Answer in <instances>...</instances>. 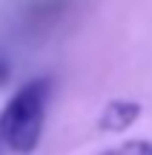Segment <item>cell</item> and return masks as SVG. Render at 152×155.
I'll use <instances>...</instances> for the list:
<instances>
[{
  "instance_id": "obj_1",
  "label": "cell",
  "mask_w": 152,
  "mask_h": 155,
  "mask_svg": "<svg viewBox=\"0 0 152 155\" xmlns=\"http://www.w3.org/2000/svg\"><path fill=\"white\" fill-rule=\"evenodd\" d=\"M52 95L49 78H32L26 81L0 112V141L17 155H29L37 150L43 138L46 106Z\"/></svg>"
},
{
  "instance_id": "obj_3",
  "label": "cell",
  "mask_w": 152,
  "mask_h": 155,
  "mask_svg": "<svg viewBox=\"0 0 152 155\" xmlns=\"http://www.w3.org/2000/svg\"><path fill=\"white\" fill-rule=\"evenodd\" d=\"M103 155H152V144L149 141H126L121 147H112Z\"/></svg>"
},
{
  "instance_id": "obj_2",
  "label": "cell",
  "mask_w": 152,
  "mask_h": 155,
  "mask_svg": "<svg viewBox=\"0 0 152 155\" xmlns=\"http://www.w3.org/2000/svg\"><path fill=\"white\" fill-rule=\"evenodd\" d=\"M141 118V104L138 101H126V98H115L98 115V127L103 132H124Z\"/></svg>"
},
{
  "instance_id": "obj_4",
  "label": "cell",
  "mask_w": 152,
  "mask_h": 155,
  "mask_svg": "<svg viewBox=\"0 0 152 155\" xmlns=\"http://www.w3.org/2000/svg\"><path fill=\"white\" fill-rule=\"evenodd\" d=\"M9 78H11V63H9V58L0 52V86H6Z\"/></svg>"
}]
</instances>
